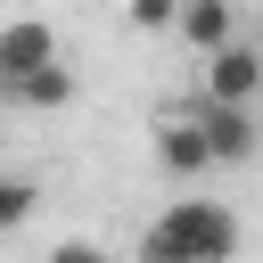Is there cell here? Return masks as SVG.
Returning a JSON list of instances; mask_svg holds the SVG:
<instances>
[{
  "label": "cell",
  "instance_id": "obj_1",
  "mask_svg": "<svg viewBox=\"0 0 263 263\" xmlns=\"http://www.w3.org/2000/svg\"><path fill=\"white\" fill-rule=\"evenodd\" d=\"M132 263H238V214L222 197H173L140 230Z\"/></svg>",
  "mask_w": 263,
  "mask_h": 263
},
{
  "label": "cell",
  "instance_id": "obj_10",
  "mask_svg": "<svg viewBox=\"0 0 263 263\" xmlns=\"http://www.w3.org/2000/svg\"><path fill=\"white\" fill-rule=\"evenodd\" d=\"M173 8H181V0H132V25H140V33H164Z\"/></svg>",
  "mask_w": 263,
  "mask_h": 263
},
{
  "label": "cell",
  "instance_id": "obj_6",
  "mask_svg": "<svg viewBox=\"0 0 263 263\" xmlns=\"http://www.w3.org/2000/svg\"><path fill=\"white\" fill-rule=\"evenodd\" d=\"M173 33L205 58V49H222V41L238 33V0H181V8H173Z\"/></svg>",
  "mask_w": 263,
  "mask_h": 263
},
{
  "label": "cell",
  "instance_id": "obj_11",
  "mask_svg": "<svg viewBox=\"0 0 263 263\" xmlns=\"http://www.w3.org/2000/svg\"><path fill=\"white\" fill-rule=\"evenodd\" d=\"M0 148H8V132H0Z\"/></svg>",
  "mask_w": 263,
  "mask_h": 263
},
{
  "label": "cell",
  "instance_id": "obj_2",
  "mask_svg": "<svg viewBox=\"0 0 263 263\" xmlns=\"http://www.w3.org/2000/svg\"><path fill=\"white\" fill-rule=\"evenodd\" d=\"M189 123L205 140L214 164H255L263 156V115L255 107H230V99H189Z\"/></svg>",
  "mask_w": 263,
  "mask_h": 263
},
{
  "label": "cell",
  "instance_id": "obj_3",
  "mask_svg": "<svg viewBox=\"0 0 263 263\" xmlns=\"http://www.w3.org/2000/svg\"><path fill=\"white\" fill-rule=\"evenodd\" d=\"M197 99H230V107H263V49L255 41H222V49H205V66H197Z\"/></svg>",
  "mask_w": 263,
  "mask_h": 263
},
{
  "label": "cell",
  "instance_id": "obj_7",
  "mask_svg": "<svg viewBox=\"0 0 263 263\" xmlns=\"http://www.w3.org/2000/svg\"><path fill=\"white\" fill-rule=\"evenodd\" d=\"M74 90H82V82H74V66L58 58V66H41V74L8 82L0 99H8V107H33V115H58V107H74Z\"/></svg>",
  "mask_w": 263,
  "mask_h": 263
},
{
  "label": "cell",
  "instance_id": "obj_4",
  "mask_svg": "<svg viewBox=\"0 0 263 263\" xmlns=\"http://www.w3.org/2000/svg\"><path fill=\"white\" fill-rule=\"evenodd\" d=\"M58 58H66V41H58L49 16H8L0 25V90L25 82V74H41V66H58Z\"/></svg>",
  "mask_w": 263,
  "mask_h": 263
},
{
  "label": "cell",
  "instance_id": "obj_8",
  "mask_svg": "<svg viewBox=\"0 0 263 263\" xmlns=\"http://www.w3.org/2000/svg\"><path fill=\"white\" fill-rule=\"evenodd\" d=\"M41 214V181H25V173H0V238L8 230H25Z\"/></svg>",
  "mask_w": 263,
  "mask_h": 263
},
{
  "label": "cell",
  "instance_id": "obj_9",
  "mask_svg": "<svg viewBox=\"0 0 263 263\" xmlns=\"http://www.w3.org/2000/svg\"><path fill=\"white\" fill-rule=\"evenodd\" d=\"M49 263H115V255H107L99 238H58V247H49Z\"/></svg>",
  "mask_w": 263,
  "mask_h": 263
},
{
  "label": "cell",
  "instance_id": "obj_5",
  "mask_svg": "<svg viewBox=\"0 0 263 263\" xmlns=\"http://www.w3.org/2000/svg\"><path fill=\"white\" fill-rule=\"evenodd\" d=\"M156 164H164L173 181H205V173H214V156H205L189 107H164V115H156Z\"/></svg>",
  "mask_w": 263,
  "mask_h": 263
}]
</instances>
